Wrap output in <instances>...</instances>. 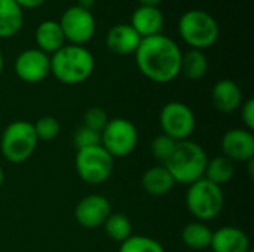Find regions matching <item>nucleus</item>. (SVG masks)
<instances>
[{"instance_id":"f257e3e1","label":"nucleus","mask_w":254,"mask_h":252,"mask_svg":"<svg viewBox=\"0 0 254 252\" xmlns=\"http://www.w3.org/2000/svg\"><path fill=\"white\" fill-rule=\"evenodd\" d=\"M134 55L140 73L150 82L165 85L180 76L183 52L171 37L162 33L141 39Z\"/></svg>"},{"instance_id":"f03ea898","label":"nucleus","mask_w":254,"mask_h":252,"mask_svg":"<svg viewBox=\"0 0 254 252\" xmlns=\"http://www.w3.org/2000/svg\"><path fill=\"white\" fill-rule=\"evenodd\" d=\"M95 68L89 49L77 45H64L51 55V73L63 85H79L88 80Z\"/></svg>"},{"instance_id":"7ed1b4c3","label":"nucleus","mask_w":254,"mask_h":252,"mask_svg":"<svg viewBox=\"0 0 254 252\" xmlns=\"http://www.w3.org/2000/svg\"><path fill=\"white\" fill-rule=\"evenodd\" d=\"M207 163L208 156L202 146L195 141L185 140L176 144L173 154L164 166L171 174L176 184L190 186L192 183L204 178Z\"/></svg>"},{"instance_id":"20e7f679","label":"nucleus","mask_w":254,"mask_h":252,"mask_svg":"<svg viewBox=\"0 0 254 252\" xmlns=\"http://www.w3.org/2000/svg\"><path fill=\"white\" fill-rule=\"evenodd\" d=\"M179 34L190 49L204 50L211 48L220 36V27L216 18L201 9H190L179 19Z\"/></svg>"},{"instance_id":"39448f33","label":"nucleus","mask_w":254,"mask_h":252,"mask_svg":"<svg viewBox=\"0 0 254 252\" xmlns=\"http://www.w3.org/2000/svg\"><path fill=\"white\" fill-rule=\"evenodd\" d=\"M186 206L198 221H211L223 211V190L220 186L201 178L189 186L186 193Z\"/></svg>"},{"instance_id":"423d86ee","label":"nucleus","mask_w":254,"mask_h":252,"mask_svg":"<svg viewBox=\"0 0 254 252\" xmlns=\"http://www.w3.org/2000/svg\"><path fill=\"white\" fill-rule=\"evenodd\" d=\"M37 143L39 140L33 123L25 120H15L9 123L1 132L0 151L7 162L22 163L33 156Z\"/></svg>"},{"instance_id":"0eeeda50","label":"nucleus","mask_w":254,"mask_h":252,"mask_svg":"<svg viewBox=\"0 0 254 252\" xmlns=\"http://www.w3.org/2000/svg\"><path fill=\"white\" fill-rule=\"evenodd\" d=\"M76 172L82 181L97 186L106 183L115 166V159L103 149V146H94L77 150L76 154Z\"/></svg>"},{"instance_id":"6e6552de","label":"nucleus","mask_w":254,"mask_h":252,"mask_svg":"<svg viewBox=\"0 0 254 252\" xmlns=\"http://www.w3.org/2000/svg\"><path fill=\"white\" fill-rule=\"evenodd\" d=\"M137 143L138 131L128 119H110L106 128L101 131V146L113 159L129 156L135 150Z\"/></svg>"},{"instance_id":"1a4fd4ad","label":"nucleus","mask_w":254,"mask_h":252,"mask_svg":"<svg viewBox=\"0 0 254 252\" xmlns=\"http://www.w3.org/2000/svg\"><path fill=\"white\" fill-rule=\"evenodd\" d=\"M159 125L164 135L174 141H185L193 134L196 119L192 108L180 101L167 102L159 113Z\"/></svg>"},{"instance_id":"9d476101","label":"nucleus","mask_w":254,"mask_h":252,"mask_svg":"<svg viewBox=\"0 0 254 252\" xmlns=\"http://www.w3.org/2000/svg\"><path fill=\"white\" fill-rule=\"evenodd\" d=\"M58 22L65 42L77 46H85L94 37L97 30V22L92 12L79 7L77 4L67 7Z\"/></svg>"},{"instance_id":"9b49d317","label":"nucleus","mask_w":254,"mask_h":252,"mask_svg":"<svg viewBox=\"0 0 254 252\" xmlns=\"http://www.w3.org/2000/svg\"><path fill=\"white\" fill-rule=\"evenodd\" d=\"M15 73L25 83L43 82L51 74V56L37 48L25 49L15 59Z\"/></svg>"},{"instance_id":"f8f14e48","label":"nucleus","mask_w":254,"mask_h":252,"mask_svg":"<svg viewBox=\"0 0 254 252\" xmlns=\"http://www.w3.org/2000/svg\"><path fill=\"white\" fill-rule=\"evenodd\" d=\"M112 214L110 201L101 195H88L74 208V218L83 229L101 227Z\"/></svg>"},{"instance_id":"ddd939ff","label":"nucleus","mask_w":254,"mask_h":252,"mask_svg":"<svg viewBox=\"0 0 254 252\" xmlns=\"http://www.w3.org/2000/svg\"><path fill=\"white\" fill-rule=\"evenodd\" d=\"M223 156L235 162L254 160V135L246 128H234L222 137Z\"/></svg>"},{"instance_id":"4468645a","label":"nucleus","mask_w":254,"mask_h":252,"mask_svg":"<svg viewBox=\"0 0 254 252\" xmlns=\"http://www.w3.org/2000/svg\"><path fill=\"white\" fill-rule=\"evenodd\" d=\"M141 37L129 24H118L106 34V46L110 52L125 56L135 53Z\"/></svg>"},{"instance_id":"2eb2a0df","label":"nucleus","mask_w":254,"mask_h":252,"mask_svg":"<svg viewBox=\"0 0 254 252\" xmlns=\"http://www.w3.org/2000/svg\"><path fill=\"white\" fill-rule=\"evenodd\" d=\"M211 101L217 111L231 114L241 107L243 92L234 80L223 79L214 83L211 91Z\"/></svg>"},{"instance_id":"dca6fc26","label":"nucleus","mask_w":254,"mask_h":252,"mask_svg":"<svg viewBox=\"0 0 254 252\" xmlns=\"http://www.w3.org/2000/svg\"><path fill=\"white\" fill-rule=\"evenodd\" d=\"M210 248L213 252H249L252 250L247 233L231 226L213 232Z\"/></svg>"},{"instance_id":"f3484780","label":"nucleus","mask_w":254,"mask_h":252,"mask_svg":"<svg viewBox=\"0 0 254 252\" xmlns=\"http://www.w3.org/2000/svg\"><path fill=\"white\" fill-rule=\"evenodd\" d=\"M164 22H165L164 13L159 7L138 6L131 15L129 25L138 33L141 39H146L161 34L164 28Z\"/></svg>"},{"instance_id":"a211bd4d","label":"nucleus","mask_w":254,"mask_h":252,"mask_svg":"<svg viewBox=\"0 0 254 252\" xmlns=\"http://www.w3.org/2000/svg\"><path fill=\"white\" fill-rule=\"evenodd\" d=\"M34 42L37 49L49 56L60 50L65 45V39L60 27V22L54 19L42 21L34 31Z\"/></svg>"},{"instance_id":"6ab92c4d","label":"nucleus","mask_w":254,"mask_h":252,"mask_svg":"<svg viewBox=\"0 0 254 252\" xmlns=\"http://www.w3.org/2000/svg\"><path fill=\"white\" fill-rule=\"evenodd\" d=\"M174 186L176 181L164 165L149 168L141 177V187L150 196H165L174 189Z\"/></svg>"},{"instance_id":"aec40b11","label":"nucleus","mask_w":254,"mask_h":252,"mask_svg":"<svg viewBox=\"0 0 254 252\" xmlns=\"http://www.w3.org/2000/svg\"><path fill=\"white\" fill-rule=\"evenodd\" d=\"M24 10L15 0H0V39H9L22 28Z\"/></svg>"},{"instance_id":"412c9836","label":"nucleus","mask_w":254,"mask_h":252,"mask_svg":"<svg viewBox=\"0 0 254 252\" xmlns=\"http://www.w3.org/2000/svg\"><path fill=\"white\" fill-rule=\"evenodd\" d=\"M211 236H213V232L202 221L189 223V224H186V227H183V232H182L183 244L193 251H201V250L210 248Z\"/></svg>"},{"instance_id":"4be33fe9","label":"nucleus","mask_w":254,"mask_h":252,"mask_svg":"<svg viewBox=\"0 0 254 252\" xmlns=\"http://www.w3.org/2000/svg\"><path fill=\"white\" fill-rule=\"evenodd\" d=\"M208 71V59L204 50L190 49L182 56L180 74L189 80H201Z\"/></svg>"},{"instance_id":"5701e85b","label":"nucleus","mask_w":254,"mask_h":252,"mask_svg":"<svg viewBox=\"0 0 254 252\" xmlns=\"http://www.w3.org/2000/svg\"><path fill=\"white\" fill-rule=\"evenodd\" d=\"M234 175H235V163L229 160L228 157H225L223 154L214 159H208V163L204 172L205 180L222 187L223 184L229 183L234 178Z\"/></svg>"},{"instance_id":"b1692460","label":"nucleus","mask_w":254,"mask_h":252,"mask_svg":"<svg viewBox=\"0 0 254 252\" xmlns=\"http://www.w3.org/2000/svg\"><path fill=\"white\" fill-rule=\"evenodd\" d=\"M104 232L109 239L122 244L132 235V226L127 215L124 214H110L106 223L103 224Z\"/></svg>"},{"instance_id":"393cba45","label":"nucleus","mask_w":254,"mask_h":252,"mask_svg":"<svg viewBox=\"0 0 254 252\" xmlns=\"http://www.w3.org/2000/svg\"><path fill=\"white\" fill-rule=\"evenodd\" d=\"M118 252H165L164 247L153 238L131 235L119 245Z\"/></svg>"},{"instance_id":"a878e982","label":"nucleus","mask_w":254,"mask_h":252,"mask_svg":"<svg viewBox=\"0 0 254 252\" xmlns=\"http://www.w3.org/2000/svg\"><path fill=\"white\" fill-rule=\"evenodd\" d=\"M39 141H52L58 137L61 126L54 116H43L33 123Z\"/></svg>"},{"instance_id":"bb28decb","label":"nucleus","mask_w":254,"mask_h":252,"mask_svg":"<svg viewBox=\"0 0 254 252\" xmlns=\"http://www.w3.org/2000/svg\"><path fill=\"white\" fill-rule=\"evenodd\" d=\"M176 144H177V141L171 140L170 137H167L164 134L155 137L153 141H152V146H150V150H152L153 157L161 165H164L170 159V156L173 154V151L176 149Z\"/></svg>"},{"instance_id":"cd10ccee","label":"nucleus","mask_w":254,"mask_h":252,"mask_svg":"<svg viewBox=\"0 0 254 252\" xmlns=\"http://www.w3.org/2000/svg\"><path fill=\"white\" fill-rule=\"evenodd\" d=\"M101 144V134L86 128V126H80L74 135H73V146L77 150L82 149H88V147H94V146H100Z\"/></svg>"},{"instance_id":"c85d7f7f","label":"nucleus","mask_w":254,"mask_h":252,"mask_svg":"<svg viewBox=\"0 0 254 252\" xmlns=\"http://www.w3.org/2000/svg\"><path fill=\"white\" fill-rule=\"evenodd\" d=\"M109 114L104 108L101 107H91L85 111L83 114V126L91 128L97 132L101 134V131L106 128L107 122H109Z\"/></svg>"},{"instance_id":"c756f323","label":"nucleus","mask_w":254,"mask_h":252,"mask_svg":"<svg viewBox=\"0 0 254 252\" xmlns=\"http://www.w3.org/2000/svg\"><path fill=\"white\" fill-rule=\"evenodd\" d=\"M241 119H243V123L246 126V129L249 131H254V100L253 98H249L247 101H244L241 104Z\"/></svg>"},{"instance_id":"7c9ffc66","label":"nucleus","mask_w":254,"mask_h":252,"mask_svg":"<svg viewBox=\"0 0 254 252\" xmlns=\"http://www.w3.org/2000/svg\"><path fill=\"white\" fill-rule=\"evenodd\" d=\"M16 4L24 10V9H28V10H33V9H37L40 7L46 0H15Z\"/></svg>"},{"instance_id":"2f4dec72","label":"nucleus","mask_w":254,"mask_h":252,"mask_svg":"<svg viewBox=\"0 0 254 252\" xmlns=\"http://www.w3.org/2000/svg\"><path fill=\"white\" fill-rule=\"evenodd\" d=\"M95 3H97V0H77V6L83 7L86 10H91L95 6Z\"/></svg>"},{"instance_id":"473e14b6","label":"nucleus","mask_w":254,"mask_h":252,"mask_svg":"<svg viewBox=\"0 0 254 252\" xmlns=\"http://www.w3.org/2000/svg\"><path fill=\"white\" fill-rule=\"evenodd\" d=\"M140 6H152V7H158L162 0H138Z\"/></svg>"},{"instance_id":"72a5a7b5","label":"nucleus","mask_w":254,"mask_h":252,"mask_svg":"<svg viewBox=\"0 0 254 252\" xmlns=\"http://www.w3.org/2000/svg\"><path fill=\"white\" fill-rule=\"evenodd\" d=\"M3 67H4V56H3V52H1V49H0V76H1V73H3Z\"/></svg>"},{"instance_id":"f704fd0d","label":"nucleus","mask_w":254,"mask_h":252,"mask_svg":"<svg viewBox=\"0 0 254 252\" xmlns=\"http://www.w3.org/2000/svg\"><path fill=\"white\" fill-rule=\"evenodd\" d=\"M3 183H4V171H3V168L0 166V189H1V186H3Z\"/></svg>"},{"instance_id":"c9c22d12","label":"nucleus","mask_w":254,"mask_h":252,"mask_svg":"<svg viewBox=\"0 0 254 252\" xmlns=\"http://www.w3.org/2000/svg\"><path fill=\"white\" fill-rule=\"evenodd\" d=\"M249 252H253V250H250V251H249Z\"/></svg>"}]
</instances>
